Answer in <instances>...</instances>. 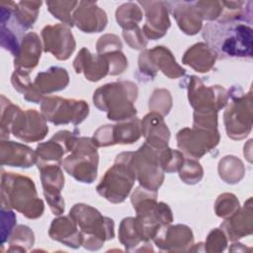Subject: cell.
Here are the masks:
<instances>
[{
    "mask_svg": "<svg viewBox=\"0 0 253 253\" xmlns=\"http://www.w3.org/2000/svg\"><path fill=\"white\" fill-rule=\"evenodd\" d=\"M69 152L62 160L65 171L81 183H93L97 177L99 155L92 137L74 135Z\"/></svg>",
    "mask_w": 253,
    "mask_h": 253,
    "instance_id": "obj_7",
    "label": "cell"
},
{
    "mask_svg": "<svg viewBox=\"0 0 253 253\" xmlns=\"http://www.w3.org/2000/svg\"><path fill=\"white\" fill-rule=\"evenodd\" d=\"M159 150L144 142L132 156L133 168L140 186L155 192H158L164 180V171L158 157Z\"/></svg>",
    "mask_w": 253,
    "mask_h": 253,
    "instance_id": "obj_10",
    "label": "cell"
},
{
    "mask_svg": "<svg viewBox=\"0 0 253 253\" xmlns=\"http://www.w3.org/2000/svg\"><path fill=\"white\" fill-rule=\"evenodd\" d=\"M45 121L43 115L37 110L23 111L4 95L1 96V139L8 138L12 133L25 142L40 141L48 132Z\"/></svg>",
    "mask_w": 253,
    "mask_h": 253,
    "instance_id": "obj_2",
    "label": "cell"
},
{
    "mask_svg": "<svg viewBox=\"0 0 253 253\" xmlns=\"http://www.w3.org/2000/svg\"><path fill=\"white\" fill-rule=\"evenodd\" d=\"M188 79V99L195 111L218 112L228 103V93L222 86H206L194 75Z\"/></svg>",
    "mask_w": 253,
    "mask_h": 253,
    "instance_id": "obj_13",
    "label": "cell"
},
{
    "mask_svg": "<svg viewBox=\"0 0 253 253\" xmlns=\"http://www.w3.org/2000/svg\"><path fill=\"white\" fill-rule=\"evenodd\" d=\"M138 69L150 79L158 70L171 79L179 78L186 73V70L177 63L172 52L162 45L143 50L138 56Z\"/></svg>",
    "mask_w": 253,
    "mask_h": 253,
    "instance_id": "obj_12",
    "label": "cell"
},
{
    "mask_svg": "<svg viewBox=\"0 0 253 253\" xmlns=\"http://www.w3.org/2000/svg\"><path fill=\"white\" fill-rule=\"evenodd\" d=\"M78 1H46L47 10L54 18L62 22V24L72 27V15L78 5Z\"/></svg>",
    "mask_w": 253,
    "mask_h": 253,
    "instance_id": "obj_36",
    "label": "cell"
},
{
    "mask_svg": "<svg viewBox=\"0 0 253 253\" xmlns=\"http://www.w3.org/2000/svg\"><path fill=\"white\" fill-rule=\"evenodd\" d=\"M41 111L46 121L53 125H79L89 115V106L83 100L49 96L41 102Z\"/></svg>",
    "mask_w": 253,
    "mask_h": 253,
    "instance_id": "obj_9",
    "label": "cell"
},
{
    "mask_svg": "<svg viewBox=\"0 0 253 253\" xmlns=\"http://www.w3.org/2000/svg\"><path fill=\"white\" fill-rule=\"evenodd\" d=\"M227 245V238L224 232L219 228H213L208 235L205 242V251L222 252Z\"/></svg>",
    "mask_w": 253,
    "mask_h": 253,
    "instance_id": "obj_42",
    "label": "cell"
},
{
    "mask_svg": "<svg viewBox=\"0 0 253 253\" xmlns=\"http://www.w3.org/2000/svg\"><path fill=\"white\" fill-rule=\"evenodd\" d=\"M116 20L124 30H131L138 27L139 22L142 20L141 8L133 2H127L116 11Z\"/></svg>",
    "mask_w": 253,
    "mask_h": 253,
    "instance_id": "obj_33",
    "label": "cell"
},
{
    "mask_svg": "<svg viewBox=\"0 0 253 253\" xmlns=\"http://www.w3.org/2000/svg\"><path fill=\"white\" fill-rule=\"evenodd\" d=\"M68 83L69 76L66 69L58 66H52L37 75L34 81V88L43 97L45 94L63 90L66 88Z\"/></svg>",
    "mask_w": 253,
    "mask_h": 253,
    "instance_id": "obj_29",
    "label": "cell"
},
{
    "mask_svg": "<svg viewBox=\"0 0 253 253\" xmlns=\"http://www.w3.org/2000/svg\"><path fill=\"white\" fill-rule=\"evenodd\" d=\"M132 156L133 152H122L117 155L114 165L97 186L98 194L113 204L123 203L134 185L136 175Z\"/></svg>",
    "mask_w": 253,
    "mask_h": 253,
    "instance_id": "obj_6",
    "label": "cell"
},
{
    "mask_svg": "<svg viewBox=\"0 0 253 253\" xmlns=\"http://www.w3.org/2000/svg\"><path fill=\"white\" fill-rule=\"evenodd\" d=\"M158 157L162 170L167 173L179 171L185 160L184 154L181 151L174 150L169 147L160 149Z\"/></svg>",
    "mask_w": 253,
    "mask_h": 253,
    "instance_id": "obj_37",
    "label": "cell"
},
{
    "mask_svg": "<svg viewBox=\"0 0 253 253\" xmlns=\"http://www.w3.org/2000/svg\"><path fill=\"white\" fill-rule=\"evenodd\" d=\"M48 234L51 239L71 248H78L83 244L82 232L70 215L54 218L50 224Z\"/></svg>",
    "mask_w": 253,
    "mask_h": 253,
    "instance_id": "obj_26",
    "label": "cell"
},
{
    "mask_svg": "<svg viewBox=\"0 0 253 253\" xmlns=\"http://www.w3.org/2000/svg\"><path fill=\"white\" fill-rule=\"evenodd\" d=\"M29 73L30 72L24 70L15 69L11 76L12 85L15 90H17L19 93L24 94V97L27 101L36 104L41 103L43 97L41 94H39L34 88V83H32Z\"/></svg>",
    "mask_w": 253,
    "mask_h": 253,
    "instance_id": "obj_32",
    "label": "cell"
},
{
    "mask_svg": "<svg viewBox=\"0 0 253 253\" xmlns=\"http://www.w3.org/2000/svg\"><path fill=\"white\" fill-rule=\"evenodd\" d=\"M137 85L131 81H117L99 87L93 95L97 109L107 112L111 121L123 122L135 118L134 102L137 98Z\"/></svg>",
    "mask_w": 253,
    "mask_h": 253,
    "instance_id": "obj_4",
    "label": "cell"
},
{
    "mask_svg": "<svg viewBox=\"0 0 253 253\" xmlns=\"http://www.w3.org/2000/svg\"><path fill=\"white\" fill-rule=\"evenodd\" d=\"M42 4V1H20L17 3L12 16L22 30H28L34 26Z\"/></svg>",
    "mask_w": 253,
    "mask_h": 253,
    "instance_id": "obj_30",
    "label": "cell"
},
{
    "mask_svg": "<svg viewBox=\"0 0 253 253\" xmlns=\"http://www.w3.org/2000/svg\"><path fill=\"white\" fill-rule=\"evenodd\" d=\"M76 135L69 130H60L46 142L40 143L36 150V165L62 164V157L70 151L72 139Z\"/></svg>",
    "mask_w": 253,
    "mask_h": 253,
    "instance_id": "obj_17",
    "label": "cell"
},
{
    "mask_svg": "<svg viewBox=\"0 0 253 253\" xmlns=\"http://www.w3.org/2000/svg\"><path fill=\"white\" fill-rule=\"evenodd\" d=\"M141 135L145 142L156 149L168 147L170 130L163 117L155 112H150L141 121Z\"/></svg>",
    "mask_w": 253,
    "mask_h": 253,
    "instance_id": "obj_24",
    "label": "cell"
},
{
    "mask_svg": "<svg viewBox=\"0 0 253 253\" xmlns=\"http://www.w3.org/2000/svg\"><path fill=\"white\" fill-rule=\"evenodd\" d=\"M166 4L183 33L193 36L200 32L203 26V18L195 2L172 1L166 2Z\"/></svg>",
    "mask_w": 253,
    "mask_h": 253,
    "instance_id": "obj_21",
    "label": "cell"
},
{
    "mask_svg": "<svg viewBox=\"0 0 253 253\" xmlns=\"http://www.w3.org/2000/svg\"><path fill=\"white\" fill-rule=\"evenodd\" d=\"M73 25L84 33H99L108 24L106 12L96 2L79 1L72 15Z\"/></svg>",
    "mask_w": 253,
    "mask_h": 253,
    "instance_id": "obj_20",
    "label": "cell"
},
{
    "mask_svg": "<svg viewBox=\"0 0 253 253\" xmlns=\"http://www.w3.org/2000/svg\"><path fill=\"white\" fill-rule=\"evenodd\" d=\"M0 162L2 166L29 168L36 164V154L25 144L1 139Z\"/></svg>",
    "mask_w": 253,
    "mask_h": 253,
    "instance_id": "obj_25",
    "label": "cell"
},
{
    "mask_svg": "<svg viewBox=\"0 0 253 253\" xmlns=\"http://www.w3.org/2000/svg\"><path fill=\"white\" fill-rule=\"evenodd\" d=\"M219 177L227 184L238 183L245 174L242 161L233 155L224 156L218 163Z\"/></svg>",
    "mask_w": 253,
    "mask_h": 253,
    "instance_id": "obj_31",
    "label": "cell"
},
{
    "mask_svg": "<svg viewBox=\"0 0 253 253\" xmlns=\"http://www.w3.org/2000/svg\"><path fill=\"white\" fill-rule=\"evenodd\" d=\"M253 210L252 199L249 198L242 209H239L233 215L220 224V229L230 241H236L253 231Z\"/></svg>",
    "mask_w": 253,
    "mask_h": 253,
    "instance_id": "obj_23",
    "label": "cell"
},
{
    "mask_svg": "<svg viewBox=\"0 0 253 253\" xmlns=\"http://www.w3.org/2000/svg\"><path fill=\"white\" fill-rule=\"evenodd\" d=\"M43 50L59 60H66L73 53L76 42L71 30L64 24L47 25L42 30Z\"/></svg>",
    "mask_w": 253,
    "mask_h": 253,
    "instance_id": "obj_15",
    "label": "cell"
},
{
    "mask_svg": "<svg viewBox=\"0 0 253 253\" xmlns=\"http://www.w3.org/2000/svg\"><path fill=\"white\" fill-rule=\"evenodd\" d=\"M73 67L76 73H83L89 81H99L106 75H109L110 66L104 55L92 54L89 49L83 47L73 61Z\"/></svg>",
    "mask_w": 253,
    "mask_h": 253,
    "instance_id": "obj_22",
    "label": "cell"
},
{
    "mask_svg": "<svg viewBox=\"0 0 253 253\" xmlns=\"http://www.w3.org/2000/svg\"><path fill=\"white\" fill-rule=\"evenodd\" d=\"M20 44L14 31L5 26H1V45L4 49L10 51L15 57L19 53Z\"/></svg>",
    "mask_w": 253,
    "mask_h": 253,
    "instance_id": "obj_46",
    "label": "cell"
},
{
    "mask_svg": "<svg viewBox=\"0 0 253 253\" xmlns=\"http://www.w3.org/2000/svg\"><path fill=\"white\" fill-rule=\"evenodd\" d=\"M69 215L82 232V245L88 250L100 249L105 241L113 239L115 236L114 220L104 216L98 210L89 205H74Z\"/></svg>",
    "mask_w": 253,
    "mask_h": 253,
    "instance_id": "obj_5",
    "label": "cell"
},
{
    "mask_svg": "<svg viewBox=\"0 0 253 253\" xmlns=\"http://www.w3.org/2000/svg\"><path fill=\"white\" fill-rule=\"evenodd\" d=\"M104 56L109 62V75H119L127 68V59L121 50L109 52L107 54H104Z\"/></svg>",
    "mask_w": 253,
    "mask_h": 253,
    "instance_id": "obj_44",
    "label": "cell"
},
{
    "mask_svg": "<svg viewBox=\"0 0 253 253\" xmlns=\"http://www.w3.org/2000/svg\"><path fill=\"white\" fill-rule=\"evenodd\" d=\"M228 93L231 102L228 104L223 121L227 136L232 139H242L246 137L252 127V97L251 92L243 94L240 89L232 88Z\"/></svg>",
    "mask_w": 253,
    "mask_h": 253,
    "instance_id": "obj_8",
    "label": "cell"
},
{
    "mask_svg": "<svg viewBox=\"0 0 253 253\" xmlns=\"http://www.w3.org/2000/svg\"><path fill=\"white\" fill-rule=\"evenodd\" d=\"M123 37L126 42L133 49H144L147 45V39L139 27L131 30H124Z\"/></svg>",
    "mask_w": 253,
    "mask_h": 253,
    "instance_id": "obj_45",
    "label": "cell"
},
{
    "mask_svg": "<svg viewBox=\"0 0 253 253\" xmlns=\"http://www.w3.org/2000/svg\"><path fill=\"white\" fill-rule=\"evenodd\" d=\"M203 20L217 21L221 16L223 5L222 1H196Z\"/></svg>",
    "mask_w": 253,
    "mask_h": 253,
    "instance_id": "obj_41",
    "label": "cell"
},
{
    "mask_svg": "<svg viewBox=\"0 0 253 253\" xmlns=\"http://www.w3.org/2000/svg\"><path fill=\"white\" fill-rule=\"evenodd\" d=\"M41 52L42 43L40 37L34 32L27 33L22 39L19 53L14 59L15 69L27 72L32 71L38 65Z\"/></svg>",
    "mask_w": 253,
    "mask_h": 253,
    "instance_id": "obj_27",
    "label": "cell"
},
{
    "mask_svg": "<svg viewBox=\"0 0 253 253\" xmlns=\"http://www.w3.org/2000/svg\"><path fill=\"white\" fill-rule=\"evenodd\" d=\"M176 139L178 148L183 154L192 159H199L218 144L220 135L217 128L193 126L179 130Z\"/></svg>",
    "mask_w": 253,
    "mask_h": 253,
    "instance_id": "obj_11",
    "label": "cell"
},
{
    "mask_svg": "<svg viewBox=\"0 0 253 253\" xmlns=\"http://www.w3.org/2000/svg\"><path fill=\"white\" fill-rule=\"evenodd\" d=\"M240 209L239 201L235 195L231 193H223L219 195L214 204V211L217 216L228 218Z\"/></svg>",
    "mask_w": 253,
    "mask_h": 253,
    "instance_id": "obj_38",
    "label": "cell"
},
{
    "mask_svg": "<svg viewBox=\"0 0 253 253\" xmlns=\"http://www.w3.org/2000/svg\"><path fill=\"white\" fill-rule=\"evenodd\" d=\"M217 58L216 52L206 42H198L186 50L182 62L197 72H209Z\"/></svg>",
    "mask_w": 253,
    "mask_h": 253,
    "instance_id": "obj_28",
    "label": "cell"
},
{
    "mask_svg": "<svg viewBox=\"0 0 253 253\" xmlns=\"http://www.w3.org/2000/svg\"><path fill=\"white\" fill-rule=\"evenodd\" d=\"M145 12V24L142 27V33L146 39L157 40L166 35L170 28L168 8L163 1H138Z\"/></svg>",
    "mask_w": 253,
    "mask_h": 253,
    "instance_id": "obj_19",
    "label": "cell"
},
{
    "mask_svg": "<svg viewBox=\"0 0 253 253\" xmlns=\"http://www.w3.org/2000/svg\"><path fill=\"white\" fill-rule=\"evenodd\" d=\"M153 241L163 251H190L194 245V235L185 224H165L159 227Z\"/></svg>",
    "mask_w": 253,
    "mask_h": 253,
    "instance_id": "obj_18",
    "label": "cell"
},
{
    "mask_svg": "<svg viewBox=\"0 0 253 253\" xmlns=\"http://www.w3.org/2000/svg\"><path fill=\"white\" fill-rule=\"evenodd\" d=\"M119 239L127 251H133L136 246L143 243L136 230L134 217L129 216L122 220L119 228Z\"/></svg>",
    "mask_w": 253,
    "mask_h": 253,
    "instance_id": "obj_35",
    "label": "cell"
},
{
    "mask_svg": "<svg viewBox=\"0 0 253 253\" xmlns=\"http://www.w3.org/2000/svg\"><path fill=\"white\" fill-rule=\"evenodd\" d=\"M9 252H26L35 242L33 230L26 225H18L12 231L9 239Z\"/></svg>",
    "mask_w": 253,
    "mask_h": 253,
    "instance_id": "obj_34",
    "label": "cell"
},
{
    "mask_svg": "<svg viewBox=\"0 0 253 253\" xmlns=\"http://www.w3.org/2000/svg\"><path fill=\"white\" fill-rule=\"evenodd\" d=\"M1 209H14L27 218L36 219L42 215L44 205L31 178L2 171Z\"/></svg>",
    "mask_w": 253,
    "mask_h": 253,
    "instance_id": "obj_3",
    "label": "cell"
},
{
    "mask_svg": "<svg viewBox=\"0 0 253 253\" xmlns=\"http://www.w3.org/2000/svg\"><path fill=\"white\" fill-rule=\"evenodd\" d=\"M16 224V215L11 209H1V241L2 244L9 239Z\"/></svg>",
    "mask_w": 253,
    "mask_h": 253,
    "instance_id": "obj_47",
    "label": "cell"
},
{
    "mask_svg": "<svg viewBox=\"0 0 253 253\" xmlns=\"http://www.w3.org/2000/svg\"><path fill=\"white\" fill-rule=\"evenodd\" d=\"M141 136V121L137 118L120 122L117 125L100 126L93 134L97 147L115 144H131Z\"/></svg>",
    "mask_w": 253,
    "mask_h": 253,
    "instance_id": "obj_14",
    "label": "cell"
},
{
    "mask_svg": "<svg viewBox=\"0 0 253 253\" xmlns=\"http://www.w3.org/2000/svg\"><path fill=\"white\" fill-rule=\"evenodd\" d=\"M204 176V170L202 165L192 158L184 160L182 167L179 170L180 179L189 185H194L199 183Z\"/></svg>",
    "mask_w": 253,
    "mask_h": 253,
    "instance_id": "obj_40",
    "label": "cell"
},
{
    "mask_svg": "<svg viewBox=\"0 0 253 253\" xmlns=\"http://www.w3.org/2000/svg\"><path fill=\"white\" fill-rule=\"evenodd\" d=\"M172 108V97L166 89H156L149 99V110L160 114L162 117L167 116Z\"/></svg>",
    "mask_w": 253,
    "mask_h": 253,
    "instance_id": "obj_39",
    "label": "cell"
},
{
    "mask_svg": "<svg viewBox=\"0 0 253 253\" xmlns=\"http://www.w3.org/2000/svg\"><path fill=\"white\" fill-rule=\"evenodd\" d=\"M203 38L217 57H252L253 31L245 24L209 23L203 30Z\"/></svg>",
    "mask_w": 253,
    "mask_h": 253,
    "instance_id": "obj_1",
    "label": "cell"
},
{
    "mask_svg": "<svg viewBox=\"0 0 253 253\" xmlns=\"http://www.w3.org/2000/svg\"><path fill=\"white\" fill-rule=\"evenodd\" d=\"M122 47H123V44L120 38L113 34H106L100 37L96 44L97 53L100 55L121 50Z\"/></svg>",
    "mask_w": 253,
    "mask_h": 253,
    "instance_id": "obj_43",
    "label": "cell"
},
{
    "mask_svg": "<svg viewBox=\"0 0 253 253\" xmlns=\"http://www.w3.org/2000/svg\"><path fill=\"white\" fill-rule=\"evenodd\" d=\"M41 180L43 188V195L47 205L54 215L64 212V200L61 190L64 186V176L60 165L49 164L39 166Z\"/></svg>",
    "mask_w": 253,
    "mask_h": 253,
    "instance_id": "obj_16",
    "label": "cell"
}]
</instances>
